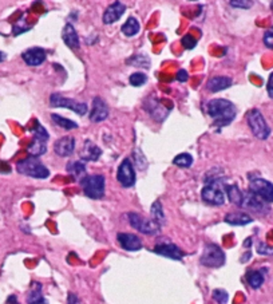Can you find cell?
Returning a JSON list of instances; mask_svg holds the SVG:
<instances>
[{
	"instance_id": "obj_1",
	"label": "cell",
	"mask_w": 273,
	"mask_h": 304,
	"mask_svg": "<svg viewBox=\"0 0 273 304\" xmlns=\"http://www.w3.org/2000/svg\"><path fill=\"white\" fill-rule=\"evenodd\" d=\"M206 111L213 119V125L217 128H225L231 125L237 115V108L231 101L224 98L209 101L206 105Z\"/></svg>"
},
{
	"instance_id": "obj_2",
	"label": "cell",
	"mask_w": 273,
	"mask_h": 304,
	"mask_svg": "<svg viewBox=\"0 0 273 304\" xmlns=\"http://www.w3.org/2000/svg\"><path fill=\"white\" fill-rule=\"evenodd\" d=\"M202 200L210 205H224L225 204V184L221 178H210L205 181V185L201 192Z\"/></svg>"
},
{
	"instance_id": "obj_3",
	"label": "cell",
	"mask_w": 273,
	"mask_h": 304,
	"mask_svg": "<svg viewBox=\"0 0 273 304\" xmlns=\"http://www.w3.org/2000/svg\"><path fill=\"white\" fill-rule=\"evenodd\" d=\"M16 170L21 174L36 178V180H46L50 175V170L47 169L44 164L38 157H31V155L19 161L16 164Z\"/></svg>"
},
{
	"instance_id": "obj_4",
	"label": "cell",
	"mask_w": 273,
	"mask_h": 304,
	"mask_svg": "<svg viewBox=\"0 0 273 304\" xmlns=\"http://www.w3.org/2000/svg\"><path fill=\"white\" fill-rule=\"evenodd\" d=\"M247 122L253 135L258 139H268L271 135V128L264 118L263 113L258 109H252L247 114Z\"/></svg>"
},
{
	"instance_id": "obj_5",
	"label": "cell",
	"mask_w": 273,
	"mask_h": 304,
	"mask_svg": "<svg viewBox=\"0 0 273 304\" xmlns=\"http://www.w3.org/2000/svg\"><path fill=\"white\" fill-rule=\"evenodd\" d=\"M83 193L93 200H99L105 196V188H106V181L102 174L86 175L81 180Z\"/></svg>"
},
{
	"instance_id": "obj_6",
	"label": "cell",
	"mask_w": 273,
	"mask_h": 304,
	"mask_svg": "<svg viewBox=\"0 0 273 304\" xmlns=\"http://www.w3.org/2000/svg\"><path fill=\"white\" fill-rule=\"evenodd\" d=\"M200 263L209 268H220L225 264V253L217 244L209 242L204 248Z\"/></svg>"
},
{
	"instance_id": "obj_7",
	"label": "cell",
	"mask_w": 273,
	"mask_h": 304,
	"mask_svg": "<svg viewBox=\"0 0 273 304\" xmlns=\"http://www.w3.org/2000/svg\"><path fill=\"white\" fill-rule=\"evenodd\" d=\"M129 222L131 227L137 229L138 232L144 233V235H149V236H154L158 235L161 231V227L155 221H153L151 218H146L139 213L135 212H130L129 215Z\"/></svg>"
},
{
	"instance_id": "obj_8",
	"label": "cell",
	"mask_w": 273,
	"mask_h": 304,
	"mask_svg": "<svg viewBox=\"0 0 273 304\" xmlns=\"http://www.w3.org/2000/svg\"><path fill=\"white\" fill-rule=\"evenodd\" d=\"M50 106L51 108H63L72 110L78 115H84L87 114V105L84 102H78L75 99L66 98L59 93H54L50 95Z\"/></svg>"
},
{
	"instance_id": "obj_9",
	"label": "cell",
	"mask_w": 273,
	"mask_h": 304,
	"mask_svg": "<svg viewBox=\"0 0 273 304\" xmlns=\"http://www.w3.org/2000/svg\"><path fill=\"white\" fill-rule=\"evenodd\" d=\"M249 191L252 192L253 195L260 197L267 204L273 202V184L263 177H251Z\"/></svg>"
},
{
	"instance_id": "obj_10",
	"label": "cell",
	"mask_w": 273,
	"mask_h": 304,
	"mask_svg": "<svg viewBox=\"0 0 273 304\" xmlns=\"http://www.w3.org/2000/svg\"><path fill=\"white\" fill-rule=\"evenodd\" d=\"M242 209H248V211L254 212L257 215H265L268 213L269 208L267 205V202L263 201L260 197H257L256 195H253L252 192L245 191L242 192V204H241Z\"/></svg>"
},
{
	"instance_id": "obj_11",
	"label": "cell",
	"mask_w": 273,
	"mask_h": 304,
	"mask_svg": "<svg viewBox=\"0 0 273 304\" xmlns=\"http://www.w3.org/2000/svg\"><path fill=\"white\" fill-rule=\"evenodd\" d=\"M117 180L124 188H131L135 184V170L129 158H125L117 172Z\"/></svg>"
},
{
	"instance_id": "obj_12",
	"label": "cell",
	"mask_w": 273,
	"mask_h": 304,
	"mask_svg": "<svg viewBox=\"0 0 273 304\" xmlns=\"http://www.w3.org/2000/svg\"><path fill=\"white\" fill-rule=\"evenodd\" d=\"M145 109L149 111L150 117H153L158 122H162L170 111V109L166 108L165 105L161 103L160 99H157L155 97H149L145 101Z\"/></svg>"
},
{
	"instance_id": "obj_13",
	"label": "cell",
	"mask_w": 273,
	"mask_h": 304,
	"mask_svg": "<svg viewBox=\"0 0 273 304\" xmlns=\"http://www.w3.org/2000/svg\"><path fill=\"white\" fill-rule=\"evenodd\" d=\"M154 253L164 256V258L171 259V260H182L185 253L181 251L173 242H160L154 247Z\"/></svg>"
},
{
	"instance_id": "obj_14",
	"label": "cell",
	"mask_w": 273,
	"mask_h": 304,
	"mask_svg": "<svg viewBox=\"0 0 273 304\" xmlns=\"http://www.w3.org/2000/svg\"><path fill=\"white\" fill-rule=\"evenodd\" d=\"M47 54L44 48L42 47H31L21 54V59L26 62V65L36 67V66H41L42 63L46 61Z\"/></svg>"
},
{
	"instance_id": "obj_15",
	"label": "cell",
	"mask_w": 273,
	"mask_h": 304,
	"mask_svg": "<svg viewBox=\"0 0 273 304\" xmlns=\"http://www.w3.org/2000/svg\"><path fill=\"white\" fill-rule=\"evenodd\" d=\"M117 240H118L119 245L124 248L125 251H129V252H135V251H139L142 248L141 239L137 235H133V233H118Z\"/></svg>"
},
{
	"instance_id": "obj_16",
	"label": "cell",
	"mask_w": 273,
	"mask_h": 304,
	"mask_svg": "<svg viewBox=\"0 0 273 304\" xmlns=\"http://www.w3.org/2000/svg\"><path fill=\"white\" fill-rule=\"evenodd\" d=\"M75 150V138L71 135H66L55 141L54 144V152L59 157H70Z\"/></svg>"
},
{
	"instance_id": "obj_17",
	"label": "cell",
	"mask_w": 273,
	"mask_h": 304,
	"mask_svg": "<svg viewBox=\"0 0 273 304\" xmlns=\"http://www.w3.org/2000/svg\"><path fill=\"white\" fill-rule=\"evenodd\" d=\"M125 12H126V5L121 1H115L111 5H108L107 10L105 11L102 18L103 23L105 24H113L122 18Z\"/></svg>"
},
{
	"instance_id": "obj_18",
	"label": "cell",
	"mask_w": 273,
	"mask_h": 304,
	"mask_svg": "<svg viewBox=\"0 0 273 304\" xmlns=\"http://www.w3.org/2000/svg\"><path fill=\"white\" fill-rule=\"evenodd\" d=\"M108 117V108L106 102L103 101L101 97H95L93 98V109L90 113V121L91 122H102Z\"/></svg>"
},
{
	"instance_id": "obj_19",
	"label": "cell",
	"mask_w": 273,
	"mask_h": 304,
	"mask_svg": "<svg viewBox=\"0 0 273 304\" xmlns=\"http://www.w3.org/2000/svg\"><path fill=\"white\" fill-rule=\"evenodd\" d=\"M62 39L64 42V44L71 50H78L81 47V41H79L78 32L71 23H67L62 30Z\"/></svg>"
},
{
	"instance_id": "obj_20",
	"label": "cell",
	"mask_w": 273,
	"mask_h": 304,
	"mask_svg": "<svg viewBox=\"0 0 273 304\" xmlns=\"http://www.w3.org/2000/svg\"><path fill=\"white\" fill-rule=\"evenodd\" d=\"M233 85L232 78L225 77V75H218V77L210 78L206 83V88L211 93H218L222 90H227Z\"/></svg>"
},
{
	"instance_id": "obj_21",
	"label": "cell",
	"mask_w": 273,
	"mask_h": 304,
	"mask_svg": "<svg viewBox=\"0 0 273 304\" xmlns=\"http://www.w3.org/2000/svg\"><path fill=\"white\" fill-rule=\"evenodd\" d=\"M101 155H102L101 148L91 142L90 139H87L84 142L82 153H81V161H98Z\"/></svg>"
},
{
	"instance_id": "obj_22",
	"label": "cell",
	"mask_w": 273,
	"mask_h": 304,
	"mask_svg": "<svg viewBox=\"0 0 273 304\" xmlns=\"http://www.w3.org/2000/svg\"><path fill=\"white\" fill-rule=\"evenodd\" d=\"M252 221V217L244 212H233V213H228L225 216V222L229 225H234V227H244Z\"/></svg>"
},
{
	"instance_id": "obj_23",
	"label": "cell",
	"mask_w": 273,
	"mask_h": 304,
	"mask_svg": "<svg viewBox=\"0 0 273 304\" xmlns=\"http://www.w3.org/2000/svg\"><path fill=\"white\" fill-rule=\"evenodd\" d=\"M28 153L31 157H41L43 155L44 153L47 152V146H46V141L44 139H41V138H36V137H32V141L31 144L28 145Z\"/></svg>"
},
{
	"instance_id": "obj_24",
	"label": "cell",
	"mask_w": 273,
	"mask_h": 304,
	"mask_svg": "<svg viewBox=\"0 0 273 304\" xmlns=\"http://www.w3.org/2000/svg\"><path fill=\"white\" fill-rule=\"evenodd\" d=\"M27 303L28 304H47L46 299L43 298L42 294V284L32 283V288L30 294L27 296Z\"/></svg>"
},
{
	"instance_id": "obj_25",
	"label": "cell",
	"mask_w": 273,
	"mask_h": 304,
	"mask_svg": "<svg viewBox=\"0 0 273 304\" xmlns=\"http://www.w3.org/2000/svg\"><path fill=\"white\" fill-rule=\"evenodd\" d=\"M67 173L71 174L74 178H81L86 177V165L83 161H72L67 164Z\"/></svg>"
},
{
	"instance_id": "obj_26",
	"label": "cell",
	"mask_w": 273,
	"mask_h": 304,
	"mask_svg": "<svg viewBox=\"0 0 273 304\" xmlns=\"http://www.w3.org/2000/svg\"><path fill=\"white\" fill-rule=\"evenodd\" d=\"M225 195H227L228 198L231 200L232 204L241 208L242 191L236 185V184H233V185H225Z\"/></svg>"
},
{
	"instance_id": "obj_27",
	"label": "cell",
	"mask_w": 273,
	"mask_h": 304,
	"mask_svg": "<svg viewBox=\"0 0 273 304\" xmlns=\"http://www.w3.org/2000/svg\"><path fill=\"white\" fill-rule=\"evenodd\" d=\"M264 269L261 271H254V269H251L247 272V282L248 284L252 287L253 289H258L264 284Z\"/></svg>"
},
{
	"instance_id": "obj_28",
	"label": "cell",
	"mask_w": 273,
	"mask_h": 304,
	"mask_svg": "<svg viewBox=\"0 0 273 304\" xmlns=\"http://www.w3.org/2000/svg\"><path fill=\"white\" fill-rule=\"evenodd\" d=\"M139 30H141V24H139V22L137 21V18H134V16H130L129 19L124 23V26H122V34L125 36H129V38L137 35Z\"/></svg>"
},
{
	"instance_id": "obj_29",
	"label": "cell",
	"mask_w": 273,
	"mask_h": 304,
	"mask_svg": "<svg viewBox=\"0 0 273 304\" xmlns=\"http://www.w3.org/2000/svg\"><path fill=\"white\" fill-rule=\"evenodd\" d=\"M150 215H151V220L155 221L158 225H164L166 222L165 213H164V208H162V204L161 201H154L153 205L150 208Z\"/></svg>"
},
{
	"instance_id": "obj_30",
	"label": "cell",
	"mask_w": 273,
	"mask_h": 304,
	"mask_svg": "<svg viewBox=\"0 0 273 304\" xmlns=\"http://www.w3.org/2000/svg\"><path fill=\"white\" fill-rule=\"evenodd\" d=\"M51 119L54 121V124L58 125L59 128H62L64 130L78 129V126H79L77 122H74V121L68 118H64V117L59 115V114H51Z\"/></svg>"
},
{
	"instance_id": "obj_31",
	"label": "cell",
	"mask_w": 273,
	"mask_h": 304,
	"mask_svg": "<svg viewBox=\"0 0 273 304\" xmlns=\"http://www.w3.org/2000/svg\"><path fill=\"white\" fill-rule=\"evenodd\" d=\"M127 65L130 66H134V67H142V68H149L150 67V58L146 57V55H142V54H138V55H134V57L129 58L126 61Z\"/></svg>"
},
{
	"instance_id": "obj_32",
	"label": "cell",
	"mask_w": 273,
	"mask_h": 304,
	"mask_svg": "<svg viewBox=\"0 0 273 304\" xmlns=\"http://www.w3.org/2000/svg\"><path fill=\"white\" fill-rule=\"evenodd\" d=\"M173 164L175 166H178V168L188 169V168H190L193 165V155L189 154V153H181V154L175 155Z\"/></svg>"
},
{
	"instance_id": "obj_33",
	"label": "cell",
	"mask_w": 273,
	"mask_h": 304,
	"mask_svg": "<svg viewBox=\"0 0 273 304\" xmlns=\"http://www.w3.org/2000/svg\"><path fill=\"white\" fill-rule=\"evenodd\" d=\"M129 82L134 87H141V86H144L145 83L147 82V75L145 72H134V74L130 75Z\"/></svg>"
},
{
	"instance_id": "obj_34",
	"label": "cell",
	"mask_w": 273,
	"mask_h": 304,
	"mask_svg": "<svg viewBox=\"0 0 273 304\" xmlns=\"http://www.w3.org/2000/svg\"><path fill=\"white\" fill-rule=\"evenodd\" d=\"M31 133L34 134V137H36V138L44 139V141H47V139L50 138L48 131H47V130L44 129V128L39 124V122H38V121H35V126L31 129Z\"/></svg>"
},
{
	"instance_id": "obj_35",
	"label": "cell",
	"mask_w": 273,
	"mask_h": 304,
	"mask_svg": "<svg viewBox=\"0 0 273 304\" xmlns=\"http://www.w3.org/2000/svg\"><path fill=\"white\" fill-rule=\"evenodd\" d=\"M211 296H213V299L216 300L218 304H227L228 300H229V295H228L225 289H214Z\"/></svg>"
},
{
	"instance_id": "obj_36",
	"label": "cell",
	"mask_w": 273,
	"mask_h": 304,
	"mask_svg": "<svg viewBox=\"0 0 273 304\" xmlns=\"http://www.w3.org/2000/svg\"><path fill=\"white\" fill-rule=\"evenodd\" d=\"M181 44H182V47L185 50H193L197 46V39L193 35H190V34H186V35L182 36Z\"/></svg>"
},
{
	"instance_id": "obj_37",
	"label": "cell",
	"mask_w": 273,
	"mask_h": 304,
	"mask_svg": "<svg viewBox=\"0 0 273 304\" xmlns=\"http://www.w3.org/2000/svg\"><path fill=\"white\" fill-rule=\"evenodd\" d=\"M263 41H264V44H265V47H268V48L273 50V27H271L269 30H267V31H265Z\"/></svg>"
},
{
	"instance_id": "obj_38",
	"label": "cell",
	"mask_w": 273,
	"mask_h": 304,
	"mask_svg": "<svg viewBox=\"0 0 273 304\" xmlns=\"http://www.w3.org/2000/svg\"><path fill=\"white\" fill-rule=\"evenodd\" d=\"M257 253H260V255H265V256H271V255H273V248L268 247L265 242L260 241L257 244Z\"/></svg>"
},
{
	"instance_id": "obj_39",
	"label": "cell",
	"mask_w": 273,
	"mask_h": 304,
	"mask_svg": "<svg viewBox=\"0 0 273 304\" xmlns=\"http://www.w3.org/2000/svg\"><path fill=\"white\" fill-rule=\"evenodd\" d=\"M229 4L232 5V7H236V8H245V10H248V8H251L252 7V1H247V0H232V1H229Z\"/></svg>"
},
{
	"instance_id": "obj_40",
	"label": "cell",
	"mask_w": 273,
	"mask_h": 304,
	"mask_svg": "<svg viewBox=\"0 0 273 304\" xmlns=\"http://www.w3.org/2000/svg\"><path fill=\"white\" fill-rule=\"evenodd\" d=\"M175 78H177V81H178V82L185 83V82H188V79H189V74H188L186 70L182 68V70H180V71L177 72V77Z\"/></svg>"
},
{
	"instance_id": "obj_41",
	"label": "cell",
	"mask_w": 273,
	"mask_h": 304,
	"mask_svg": "<svg viewBox=\"0 0 273 304\" xmlns=\"http://www.w3.org/2000/svg\"><path fill=\"white\" fill-rule=\"evenodd\" d=\"M267 91L271 98H273V72H271V75L268 78V83H267Z\"/></svg>"
},
{
	"instance_id": "obj_42",
	"label": "cell",
	"mask_w": 273,
	"mask_h": 304,
	"mask_svg": "<svg viewBox=\"0 0 273 304\" xmlns=\"http://www.w3.org/2000/svg\"><path fill=\"white\" fill-rule=\"evenodd\" d=\"M77 302H78L77 295L68 294V304H77Z\"/></svg>"
},
{
	"instance_id": "obj_43",
	"label": "cell",
	"mask_w": 273,
	"mask_h": 304,
	"mask_svg": "<svg viewBox=\"0 0 273 304\" xmlns=\"http://www.w3.org/2000/svg\"><path fill=\"white\" fill-rule=\"evenodd\" d=\"M7 304H19L18 303V299H16L15 295H11L10 298L7 299Z\"/></svg>"
},
{
	"instance_id": "obj_44",
	"label": "cell",
	"mask_w": 273,
	"mask_h": 304,
	"mask_svg": "<svg viewBox=\"0 0 273 304\" xmlns=\"http://www.w3.org/2000/svg\"><path fill=\"white\" fill-rule=\"evenodd\" d=\"M5 58H7V55H5V52L0 51V63H1V62H4V61H5Z\"/></svg>"
},
{
	"instance_id": "obj_45",
	"label": "cell",
	"mask_w": 273,
	"mask_h": 304,
	"mask_svg": "<svg viewBox=\"0 0 273 304\" xmlns=\"http://www.w3.org/2000/svg\"><path fill=\"white\" fill-rule=\"evenodd\" d=\"M251 244H252V239H247L244 242V247H251Z\"/></svg>"
},
{
	"instance_id": "obj_46",
	"label": "cell",
	"mask_w": 273,
	"mask_h": 304,
	"mask_svg": "<svg viewBox=\"0 0 273 304\" xmlns=\"http://www.w3.org/2000/svg\"><path fill=\"white\" fill-rule=\"evenodd\" d=\"M249 258H251V252H248L247 255H245V256H242L241 261H242V263H245V261H247V259H249Z\"/></svg>"
}]
</instances>
